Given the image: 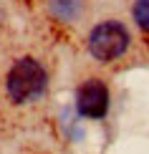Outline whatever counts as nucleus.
Returning a JSON list of instances; mask_svg holds the SVG:
<instances>
[{
	"label": "nucleus",
	"mask_w": 149,
	"mask_h": 154,
	"mask_svg": "<svg viewBox=\"0 0 149 154\" xmlns=\"http://www.w3.org/2000/svg\"><path fill=\"white\" fill-rule=\"evenodd\" d=\"M48 86L46 68L41 66L36 58H18L13 63L5 79V91H8L13 104H28V101L38 99Z\"/></svg>",
	"instance_id": "1"
},
{
	"label": "nucleus",
	"mask_w": 149,
	"mask_h": 154,
	"mask_svg": "<svg viewBox=\"0 0 149 154\" xmlns=\"http://www.w3.org/2000/svg\"><path fill=\"white\" fill-rule=\"evenodd\" d=\"M129 48V33L121 23L116 20H106L99 23L88 35V51L96 61H114L119 56H124V51Z\"/></svg>",
	"instance_id": "2"
},
{
	"label": "nucleus",
	"mask_w": 149,
	"mask_h": 154,
	"mask_svg": "<svg viewBox=\"0 0 149 154\" xmlns=\"http://www.w3.org/2000/svg\"><path fill=\"white\" fill-rule=\"evenodd\" d=\"M76 109L86 119H101L109 111V88L99 79L83 81L76 91Z\"/></svg>",
	"instance_id": "3"
},
{
	"label": "nucleus",
	"mask_w": 149,
	"mask_h": 154,
	"mask_svg": "<svg viewBox=\"0 0 149 154\" xmlns=\"http://www.w3.org/2000/svg\"><path fill=\"white\" fill-rule=\"evenodd\" d=\"M81 10V0H51V13L58 20H73Z\"/></svg>",
	"instance_id": "4"
},
{
	"label": "nucleus",
	"mask_w": 149,
	"mask_h": 154,
	"mask_svg": "<svg viewBox=\"0 0 149 154\" xmlns=\"http://www.w3.org/2000/svg\"><path fill=\"white\" fill-rule=\"evenodd\" d=\"M134 20L149 30V0H134Z\"/></svg>",
	"instance_id": "5"
}]
</instances>
